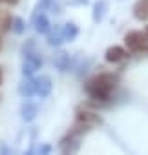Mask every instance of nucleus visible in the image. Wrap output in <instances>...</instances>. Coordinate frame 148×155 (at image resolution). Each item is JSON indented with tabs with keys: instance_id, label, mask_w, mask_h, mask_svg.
<instances>
[{
	"instance_id": "f257e3e1",
	"label": "nucleus",
	"mask_w": 148,
	"mask_h": 155,
	"mask_svg": "<svg viewBox=\"0 0 148 155\" xmlns=\"http://www.w3.org/2000/svg\"><path fill=\"white\" fill-rule=\"evenodd\" d=\"M119 86V77L115 73H99L84 84V91L93 102H108Z\"/></svg>"
},
{
	"instance_id": "f03ea898",
	"label": "nucleus",
	"mask_w": 148,
	"mask_h": 155,
	"mask_svg": "<svg viewBox=\"0 0 148 155\" xmlns=\"http://www.w3.org/2000/svg\"><path fill=\"white\" fill-rule=\"evenodd\" d=\"M124 48L130 51V55L148 57V35L139 29L128 31L124 35Z\"/></svg>"
},
{
	"instance_id": "7ed1b4c3",
	"label": "nucleus",
	"mask_w": 148,
	"mask_h": 155,
	"mask_svg": "<svg viewBox=\"0 0 148 155\" xmlns=\"http://www.w3.org/2000/svg\"><path fill=\"white\" fill-rule=\"evenodd\" d=\"M31 42L29 48H24V62H22V75L24 77H33L40 68H42V57L37 55L35 51H31Z\"/></svg>"
},
{
	"instance_id": "20e7f679",
	"label": "nucleus",
	"mask_w": 148,
	"mask_h": 155,
	"mask_svg": "<svg viewBox=\"0 0 148 155\" xmlns=\"http://www.w3.org/2000/svg\"><path fill=\"white\" fill-rule=\"evenodd\" d=\"M101 122H103V119H101V115L97 111L88 110V108H77V111H75V124L77 126L92 130L93 126H97Z\"/></svg>"
},
{
	"instance_id": "39448f33",
	"label": "nucleus",
	"mask_w": 148,
	"mask_h": 155,
	"mask_svg": "<svg viewBox=\"0 0 148 155\" xmlns=\"http://www.w3.org/2000/svg\"><path fill=\"white\" fill-rule=\"evenodd\" d=\"M128 57H130V51H128L124 46H110V48L106 49V53H104V58H106V62H110V64H121V62H124Z\"/></svg>"
},
{
	"instance_id": "423d86ee",
	"label": "nucleus",
	"mask_w": 148,
	"mask_h": 155,
	"mask_svg": "<svg viewBox=\"0 0 148 155\" xmlns=\"http://www.w3.org/2000/svg\"><path fill=\"white\" fill-rule=\"evenodd\" d=\"M51 88H53V84H51V79L48 75H40L35 79V95L37 97L46 99L51 93Z\"/></svg>"
},
{
	"instance_id": "0eeeda50",
	"label": "nucleus",
	"mask_w": 148,
	"mask_h": 155,
	"mask_svg": "<svg viewBox=\"0 0 148 155\" xmlns=\"http://www.w3.org/2000/svg\"><path fill=\"white\" fill-rule=\"evenodd\" d=\"M33 24H35V31L40 33V35H48V33L51 31V22H49V18H48L44 13L37 15V17L33 18Z\"/></svg>"
},
{
	"instance_id": "6e6552de",
	"label": "nucleus",
	"mask_w": 148,
	"mask_h": 155,
	"mask_svg": "<svg viewBox=\"0 0 148 155\" xmlns=\"http://www.w3.org/2000/svg\"><path fill=\"white\" fill-rule=\"evenodd\" d=\"M133 17L141 22H148V0H137L133 4Z\"/></svg>"
},
{
	"instance_id": "1a4fd4ad",
	"label": "nucleus",
	"mask_w": 148,
	"mask_h": 155,
	"mask_svg": "<svg viewBox=\"0 0 148 155\" xmlns=\"http://www.w3.org/2000/svg\"><path fill=\"white\" fill-rule=\"evenodd\" d=\"M18 93L24 97V99H29L35 95V79H31V77H26V79L20 82L18 86Z\"/></svg>"
},
{
	"instance_id": "9d476101",
	"label": "nucleus",
	"mask_w": 148,
	"mask_h": 155,
	"mask_svg": "<svg viewBox=\"0 0 148 155\" xmlns=\"http://www.w3.org/2000/svg\"><path fill=\"white\" fill-rule=\"evenodd\" d=\"M37 111H39V108H37V104H33V102H26V104L22 106V110H20L22 119H24L26 122H31V120L37 117Z\"/></svg>"
},
{
	"instance_id": "9b49d317",
	"label": "nucleus",
	"mask_w": 148,
	"mask_h": 155,
	"mask_svg": "<svg viewBox=\"0 0 148 155\" xmlns=\"http://www.w3.org/2000/svg\"><path fill=\"white\" fill-rule=\"evenodd\" d=\"M64 40V35H62V28H51V31L48 33V44L49 46H60Z\"/></svg>"
},
{
	"instance_id": "f8f14e48",
	"label": "nucleus",
	"mask_w": 148,
	"mask_h": 155,
	"mask_svg": "<svg viewBox=\"0 0 148 155\" xmlns=\"http://www.w3.org/2000/svg\"><path fill=\"white\" fill-rule=\"evenodd\" d=\"M62 35H64V40H75L77 35H79V28H77V24L66 22V24L62 26Z\"/></svg>"
},
{
	"instance_id": "ddd939ff",
	"label": "nucleus",
	"mask_w": 148,
	"mask_h": 155,
	"mask_svg": "<svg viewBox=\"0 0 148 155\" xmlns=\"http://www.w3.org/2000/svg\"><path fill=\"white\" fill-rule=\"evenodd\" d=\"M53 64L60 69V71H66V69H69V55L68 53H59L55 58H53Z\"/></svg>"
},
{
	"instance_id": "4468645a",
	"label": "nucleus",
	"mask_w": 148,
	"mask_h": 155,
	"mask_svg": "<svg viewBox=\"0 0 148 155\" xmlns=\"http://www.w3.org/2000/svg\"><path fill=\"white\" fill-rule=\"evenodd\" d=\"M106 2L104 0H99V2H95V6H93V20L95 22H101L103 20V17H104V13H106Z\"/></svg>"
},
{
	"instance_id": "2eb2a0df",
	"label": "nucleus",
	"mask_w": 148,
	"mask_h": 155,
	"mask_svg": "<svg viewBox=\"0 0 148 155\" xmlns=\"http://www.w3.org/2000/svg\"><path fill=\"white\" fill-rule=\"evenodd\" d=\"M51 4H53V0H39V2H37V8H35V13H33V18H35L37 15H40V11H44L46 8H51Z\"/></svg>"
},
{
	"instance_id": "dca6fc26",
	"label": "nucleus",
	"mask_w": 148,
	"mask_h": 155,
	"mask_svg": "<svg viewBox=\"0 0 148 155\" xmlns=\"http://www.w3.org/2000/svg\"><path fill=\"white\" fill-rule=\"evenodd\" d=\"M11 29L15 31V33H24V29H26V24H24V20L22 18H13V26H11Z\"/></svg>"
},
{
	"instance_id": "f3484780",
	"label": "nucleus",
	"mask_w": 148,
	"mask_h": 155,
	"mask_svg": "<svg viewBox=\"0 0 148 155\" xmlns=\"http://www.w3.org/2000/svg\"><path fill=\"white\" fill-rule=\"evenodd\" d=\"M51 153V144H40V148L35 151V155H49Z\"/></svg>"
},
{
	"instance_id": "a211bd4d",
	"label": "nucleus",
	"mask_w": 148,
	"mask_h": 155,
	"mask_svg": "<svg viewBox=\"0 0 148 155\" xmlns=\"http://www.w3.org/2000/svg\"><path fill=\"white\" fill-rule=\"evenodd\" d=\"M0 155H9V148L2 142V144H0Z\"/></svg>"
},
{
	"instance_id": "6ab92c4d",
	"label": "nucleus",
	"mask_w": 148,
	"mask_h": 155,
	"mask_svg": "<svg viewBox=\"0 0 148 155\" xmlns=\"http://www.w3.org/2000/svg\"><path fill=\"white\" fill-rule=\"evenodd\" d=\"M20 2V0H4V4H8V6H17Z\"/></svg>"
},
{
	"instance_id": "aec40b11",
	"label": "nucleus",
	"mask_w": 148,
	"mask_h": 155,
	"mask_svg": "<svg viewBox=\"0 0 148 155\" xmlns=\"http://www.w3.org/2000/svg\"><path fill=\"white\" fill-rule=\"evenodd\" d=\"M24 155H35V148H33V146H29V150H28Z\"/></svg>"
},
{
	"instance_id": "412c9836",
	"label": "nucleus",
	"mask_w": 148,
	"mask_h": 155,
	"mask_svg": "<svg viewBox=\"0 0 148 155\" xmlns=\"http://www.w3.org/2000/svg\"><path fill=\"white\" fill-rule=\"evenodd\" d=\"M2 82H4V71H2V68H0V86H2Z\"/></svg>"
},
{
	"instance_id": "4be33fe9",
	"label": "nucleus",
	"mask_w": 148,
	"mask_h": 155,
	"mask_svg": "<svg viewBox=\"0 0 148 155\" xmlns=\"http://www.w3.org/2000/svg\"><path fill=\"white\" fill-rule=\"evenodd\" d=\"M144 33H146V35H148V26H146V28H144Z\"/></svg>"
}]
</instances>
